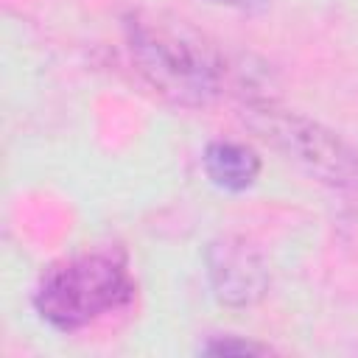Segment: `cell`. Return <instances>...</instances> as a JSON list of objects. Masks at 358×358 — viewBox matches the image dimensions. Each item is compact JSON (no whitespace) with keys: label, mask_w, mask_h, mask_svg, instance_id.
Returning <instances> with one entry per match:
<instances>
[{"label":"cell","mask_w":358,"mask_h":358,"mask_svg":"<svg viewBox=\"0 0 358 358\" xmlns=\"http://www.w3.org/2000/svg\"><path fill=\"white\" fill-rule=\"evenodd\" d=\"M207 274L218 302L232 308L255 305L268 288V271L260 255L238 235H224L210 243Z\"/></svg>","instance_id":"cell-4"},{"label":"cell","mask_w":358,"mask_h":358,"mask_svg":"<svg viewBox=\"0 0 358 358\" xmlns=\"http://www.w3.org/2000/svg\"><path fill=\"white\" fill-rule=\"evenodd\" d=\"M243 120L288 162L299 165L322 185L358 190V145L338 131L305 117L302 112L280 109L274 103H249Z\"/></svg>","instance_id":"cell-3"},{"label":"cell","mask_w":358,"mask_h":358,"mask_svg":"<svg viewBox=\"0 0 358 358\" xmlns=\"http://www.w3.org/2000/svg\"><path fill=\"white\" fill-rule=\"evenodd\" d=\"M207 179L227 190V193H243L255 185L260 173V157L252 145L235 143V140H213L204 148L201 157Z\"/></svg>","instance_id":"cell-5"},{"label":"cell","mask_w":358,"mask_h":358,"mask_svg":"<svg viewBox=\"0 0 358 358\" xmlns=\"http://www.w3.org/2000/svg\"><path fill=\"white\" fill-rule=\"evenodd\" d=\"M215 3H224V6H246L252 0H215Z\"/></svg>","instance_id":"cell-7"},{"label":"cell","mask_w":358,"mask_h":358,"mask_svg":"<svg viewBox=\"0 0 358 358\" xmlns=\"http://www.w3.org/2000/svg\"><path fill=\"white\" fill-rule=\"evenodd\" d=\"M137 294L129 260L120 249L81 252L50 263L36 288V313L62 333H76L120 308Z\"/></svg>","instance_id":"cell-2"},{"label":"cell","mask_w":358,"mask_h":358,"mask_svg":"<svg viewBox=\"0 0 358 358\" xmlns=\"http://www.w3.org/2000/svg\"><path fill=\"white\" fill-rule=\"evenodd\" d=\"M201 352L207 355H266L268 347L266 344H255V341H243L235 336H224V338H213L201 347Z\"/></svg>","instance_id":"cell-6"},{"label":"cell","mask_w":358,"mask_h":358,"mask_svg":"<svg viewBox=\"0 0 358 358\" xmlns=\"http://www.w3.org/2000/svg\"><path fill=\"white\" fill-rule=\"evenodd\" d=\"M126 42L137 73L168 103L199 109L218 95L221 62L182 20L137 11L126 20Z\"/></svg>","instance_id":"cell-1"}]
</instances>
